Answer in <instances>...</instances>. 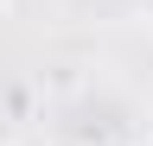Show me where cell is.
<instances>
[{
  "label": "cell",
  "mask_w": 153,
  "mask_h": 146,
  "mask_svg": "<svg viewBox=\"0 0 153 146\" xmlns=\"http://www.w3.org/2000/svg\"><path fill=\"white\" fill-rule=\"evenodd\" d=\"M0 146H26V140H0Z\"/></svg>",
  "instance_id": "3"
},
{
  "label": "cell",
  "mask_w": 153,
  "mask_h": 146,
  "mask_svg": "<svg viewBox=\"0 0 153 146\" xmlns=\"http://www.w3.org/2000/svg\"><path fill=\"white\" fill-rule=\"evenodd\" d=\"M51 146H89V140H51Z\"/></svg>",
  "instance_id": "2"
},
{
  "label": "cell",
  "mask_w": 153,
  "mask_h": 146,
  "mask_svg": "<svg viewBox=\"0 0 153 146\" xmlns=\"http://www.w3.org/2000/svg\"><path fill=\"white\" fill-rule=\"evenodd\" d=\"M140 146H153V140H140Z\"/></svg>",
  "instance_id": "4"
},
{
  "label": "cell",
  "mask_w": 153,
  "mask_h": 146,
  "mask_svg": "<svg viewBox=\"0 0 153 146\" xmlns=\"http://www.w3.org/2000/svg\"><path fill=\"white\" fill-rule=\"evenodd\" d=\"M19 7H26V0H0V13H19Z\"/></svg>",
  "instance_id": "1"
}]
</instances>
